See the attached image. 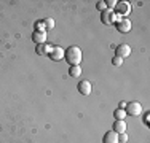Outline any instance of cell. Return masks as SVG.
<instances>
[{
	"instance_id": "14",
	"label": "cell",
	"mask_w": 150,
	"mask_h": 143,
	"mask_svg": "<svg viewBox=\"0 0 150 143\" xmlns=\"http://www.w3.org/2000/svg\"><path fill=\"white\" fill-rule=\"evenodd\" d=\"M113 116L117 118V121H125V118H126V111H125V110L117 108L115 111H113Z\"/></svg>"
},
{
	"instance_id": "9",
	"label": "cell",
	"mask_w": 150,
	"mask_h": 143,
	"mask_svg": "<svg viewBox=\"0 0 150 143\" xmlns=\"http://www.w3.org/2000/svg\"><path fill=\"white\" fill-rule=\"evenodd\" d=\"M102 143H120L118 142V134H117V132H113V130L105 132L104 138H102Z\"/></svg>"
},
{
	"instance_id": "4",
	"label": "cell",
	"mask_w": 150,
	"mask_h": 143,
	"mask_svg": "<svg viewBox=\"0 0 150 143\" xmlns=\"http://www.w3.org/2000/svg\"><path fill=\"white\" fill-rule=\"evenodd\" d=\"M50 59L51 60H62L64 59V49L61 48V46H53V49H51V53H50Z\"/></svg>"
},
{
	"instance_id": "8",
	"label": "cell",
	"mask_w": 150,
	"mask_h": 143,
	"mask_svg": "<svg viewBox=\"0 0 150 143\" xmlns=\"http://www.w3.org/2000/svg\"><path fill=\"white\" fill-rule=\"evenodd\" d=\"M117 29H118V32H121V34H128V32L131 30V21L128 19V18H123V19L117 24Z\"/></svg>"
},
{
	"instance_id": "21",
	"label": "cell",
	"mask_w": 150,
	"mask_h": 143,
	"mask_svg": "<svg viewBox=\"0 0 150 143\" xmlns=\"http://www.w3.org/2000/svg\"><path fill=\"white\" fill-rule=\"evenodd\" d=\"M118 142H120V143H126V142H128L126 132H125V134H118Z\"/></svg>"
},
{
	"instance_id": "3",
	"label": "cell",
	"mask_w": 150,
	"mask_h": 143,
	"mask_svg": "<svg viewBox=\"0 0 150 143\" xmlns=\"http://www.w3.org/2000/svg\"><path fill=\"white\" fill-rule=\"evenodd\" d=\"M115 13L121 14V16H128L131 13V3L129 2H117Z\"/></svg>"
},
{
	"instance_id": "20",
	"label": "cell",
	"mask_w": 150,
	"mask_h": 143,
	"mask_svg": "<svg viewBox=\"0 0 150 143\" xmlns=\"http://www.w3.org/2000/svg\"><path fill=\"white\" fill-rule=\"evenodd\" d=\"M96 8H98L99 10V11H105V10H107V6H105V3L104 2H98V3H96Z\"/></svg>"
},
{
	"instance_id": "23",
	"label": "cell",
	"mask_w": 150,
	"mask_h": 143,
	"mask_svg": "<svg viewBox=\"0 0 150 143\" xmlns=\"http://www.w3.org/2000/svg\"><path fill=\"white\" fill-rule=\"evenodd\" d=\"M149 118H150V114L147 113V114H145V124H149V121H150V119H149Z\"/></svg>"
},
{
	"instance_id": "7",
	"label": "cell",
	"mask_w": 150,
	"mask_h": 143,
	"mask_svg": "<svg viewBox=\"0 0 150 143\" xmlns=\"http://www.w3.org/2000/svg\"><path fill=\"white\" fill-rule=\"evenodd\" d=\"M53 46L50 45V43H42V45H37L35 46V53H37L38 56H48L50 53H51Z\"/></svg>"
},
{
	"instance_id": "10",
	"label": "cell",
	"mask_w": 150,
	"mask_h": 143,
	"mask_svg": "<svg viewBox=\"0 0 150 143\" xmlns=\"http://www.w3.org/2000/svg\"><path fill=\"white\" fill-rule=\"evenodd\" d=\"M32 41L35 45H42V43H46V32H35L32 34Z\"/></svg>"
},
{
	"instance_id": "1",
	"label": "cell",
	"mask_w": 150,
	"mask_h": 143,
	"mask_svg": "<svg viewBox=\"0 0 150 143\" xmlns=\"http://www.w3.org/2000/svg\"><path fill=\"white\" fill-rule=\"evenodd\" d=\"M64 59L67 60L69 65H80L81 59H83L81 49L78 48V46H69V48L64 51Z\"/></svg>"
},
{
	"instance_id": "12",
	"label": "cell",
	"mask_w": 150,
	"mask_h": 143,
	"mask_svg": "<svg viewBox=\"0 0 150 143\" xmlns=\"http://www.w3.org/2000/svg\"><path fill=\"white\" fill-rule=\"evenodd\" d=\"M110 16H112V10H109V8L101 13V21L105 24V26H110V24H112L110 22Z\"/></svg>"
},
{
	"instance_id": "13",
	"label": "cell",
	"mask_w": 150,
	"mask_h": 143,
	"mask_svg": "<svg viewBox=\"0 0 150 143\" xmlns=\"http://www.w3.org/2000/svg\"><path fill=\"white\" fill-rule=\"evenodd\" d=\"M69 75L72 78H78L81 75V67L80 65H70L69 67Z\"/></svg>"
},
{
	"instance_id": "19",
	"label": "cell",
	"mask_w": 150,
	"mask_h": 143,
	"mask_svg": "<svg viewBox=\"0 0 150 143\" xmlns=\"http://www.w3.org/2000/svg\"><path fill=\"white\" fill-rule=\"evenodd\" d=\"M105 6H107V8H109V10H112V11H113V10H115V5H117V0H105Z\"/></svg>"
},
{
	"instance_id": "18",
	"label": "cell",
	"mask_w": 150,
	"mask_h": 143,
	"mask_svg": "<svg viewBox=\"0 0 150 143\" xmlns=\"http://www.w3.org/2000/svg\"><path fill=\"white\" fill-rule=\"evenodd\" d=\"M112 64H113L115 67H121V65H123V59H121V57H118V56H113Z\"/></svg>"
},
{
	"instance_id": "16",
	"label": "cell",
	"mask_w": 150,
	"mask_h": 143,
	"mask_svg": "<svg viewBox=\"0 0 150 143\" xmlns=\"http://www.w3.org/2000/svg\"><path fill=\"white\" fill-rule=\"evenodd\" d=\"M121 19H123V16H121V14L112 11V16H110V22H112V24H118Z\"/></svg>"
},
{
	"instance_id": "2",
	"label": "cell",
	"mask_w": 150,
	"mask_h": 143,
	"mask_svg": "<svg viewBox=\"0 0 150 143\" xmlns=\"http://www.w3.org/2000/svg\"><path fill=\"white\" fill-rule=\"evenodd\" d=\"M125 111H126V116H141L142 114V105L141 102H129L126 103V108H125Z\"/></svg>"
},
{
	"instance_id": "22",
	"label": "cell",
	"mask_w": 150,
	"mask_h": 143,
	"mask_svg": "<svg viewBox=\"0 0 150 143\" xmlns=\"http://www.w3.org/2000/svg\"><path fill=\"white\" fill-rule=\"evenodd\" d=\"M126 108V102H120V110H125Z\"/></svg>"
},
{
	"instance_id": "5",
	"label": "cell",
	"mask_w": 150,
	"mask_h": 143,
	"mask_svg": "<svg viewBox=\"0 0 150 143\" xmlns=\"http://www.w3.org/2000/svg\"><path fill=\"white\" fill-rule=\"evenodd\" d=\"M131 54V48H129V45H118L117 46V49H115V56H118L121 57V59H125V57H128Z\"/></svg>"
},
{
	"instance_id": "15",
	"label": "cell",
	"mask_w": 150,
	"mask_h": 143,
	"mask_svg": "<svg viewBox=\"0 0 150 143\" xmlns=\"http://www.w3.org/2000/svg\"><path fill=\"white\" fill-rule=\"evenodd\" d=\"M34 29H35V32H46V27H45L43 21H37V22L34 24Z\"/></svg>"
},
{
	"instance_id": "11",
	"label": "cell",
	"mask_w": 150,
	"mask_h": 143,
	"mask_svg": "<svg viewBox=\"0 0 150 143\" xmlns=\"http://www.w3.org/2000/svg\"><path fill=\"white\" fill-rule=\"evenodd\" d=\"M113 132H117V134H125V132H126V123H125V121H115V123H113Z\"/></svg>"
},
{
	"instance_id": "17",
	"label": "cell",
	"mask_w": 150,
	"mask_h": 143,
	"mask_svg": "<svg viewBox=\"0 0 150 143\" xmlns=\"http://www.w3.org/2000/svg\"><path fill=\"white\" fill-rule=\"evenodd\" d=\"M43 22H45L46 30H50V29H54V19H53V18H46Z\"/></svg>"
},
{
	"instance_id": "6",
	"label": "cell",
	"mask_w": 150,
	"mask_h": 143,
	"mask_svg": "<svg viewBox=\"0 0 150 143\" xmlns=\"http://www.w3.org/2000/svg\"><path fill=\"white\" fill-rule=\"evenodd\" d=\"M77 89H78V92H80L81 95H90L91 94V83L86 81V80H81L80 83H78Z\"/></svg>"
}]
</instances>
